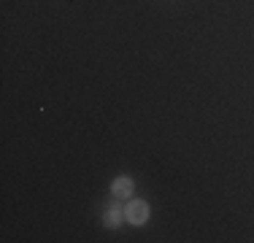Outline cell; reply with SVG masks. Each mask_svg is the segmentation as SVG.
I'll list each match as a JSON object with an SVG mask.
<instances>
[{
    "instance_id": "obj_1",
    "label": "cell",
    "mask_w": 254,
    "mask_h": 243,
    "mask_svg": "<svg viewBox=\"0 0 254 243\" xmlns=\"http://www.w3.org/2000/svg\"><path fill=\"white\" fill-rule=\"evenodd\" d=\"M149 214H152V208H149L146 200H135V197L127 200L125 216H127V222H130L132 227H143V224L149 222Z\"/></svg>"
},
{
    "instance_id": "obj_2",
    "label": "cell",
    "mask_w": 254,
    "mask_h": 243,
    "mask_svg": "<svg viewBox=\"0 0 254 243\" xmlns=\"http://www.w3.org/2000/svg\"><path fill=\"white\" fill-rule=\"evenodd\" d=\"M132 192H135V181L130 176H119V179L111 181V197L114 200H130Z\"/></svg>"
},
{
    "instance_id": "obj_3",
    "label": "cell",
    "mask_w": 254,
    "mask_h": 243,
    "mask_svg": "<svg viewBox=\"0 0 254 243\" xmlns=\"http://www.w3.org/2000/svg\"><path fill=\"white\" fill-rule=\"evenodd\" d=\"M122 222H127V216H125V208L119 205V200L111 205V208L106 211V216H103V227H111V230H117Z\"/></svg>"
}]
</instances>
